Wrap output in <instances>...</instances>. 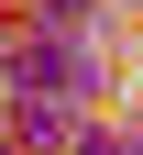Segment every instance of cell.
Listing matches in <instances>:
<instances>
[{
  "label": "cell",
  "instance_id": "6da1fadb",
  "mask_svg": "<svg viewBox=\"0 0 143 155\" xmlns=\"http://www.w3.org/2000/svg\"><path fill=\"white\" fill-rule=\"evenodd\" d=\"M11 78H22V100H55V111H66V100H88V78H99V67L66 45V33H22Z\"/></svg>",
  "mask_w": 143,
  "mask_h": 155
},
{
  "label": "cell",
  "instance_id": "3957f363",
  "mask_svg": "<svg viewBox=\"0 0 143 155\" xmlns=\"http://www.w3.org/2000/svg\"><path fill=\"white\" fill-rule=\"evenodd\" d=\"M99 0H44V33H66V22H88Z\"/></svg>",
  "mask_w": 143,
  "mask_h": 155
},
{
  "label": "cell",
  "instance_id": "7a4b0ae2",
  "mask_svg": "<svg viewBox=\"0 0 143 155\" xmlns=\"http://www.w3.org/2000/svg\"><path fill=\"white\" fill-rule=\"evenodd\" d=\"M11 144H66V111L55 100H11Z\"/></svg>",
  "mask_w": 143,
  "mask_h": 155
}]
</instances>
